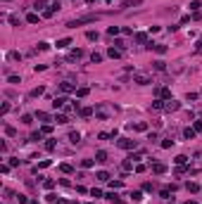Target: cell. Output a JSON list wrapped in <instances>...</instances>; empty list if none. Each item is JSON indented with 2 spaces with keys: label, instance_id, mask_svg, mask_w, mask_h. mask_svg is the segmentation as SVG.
Here are the masks:
<instances>
[{
  "label": "cell",
  "instance_id": "obj_1",
  "mask_svg": "<svg viewBox=\"0 0 202 204\" xmlns=\"http://www.w3.org/2000/svg\"><path fill=\"white\" fill-rule=\"evenodd\" d=\"M100 19V14H83V17H76V19H71L67 26H83V24H93Z\"/></svg>",
  "mask_w": 202,
  "mask_h": 204
},
{
  "label": "cell",
  "instance_id": "obj_2",
  "mask_svg": "<svg viewBox=\"0 0 202 204\" xmlns=\"http://www.w3.org/2000/svg\"><path fill=\"white\" fill-rule=\"evenodd\" d=\"M117 145L121 147V150H133V147H136V140H131V138H121Z\"/></svg>",
  "mask_w": 202,
  "mask_h": 204
},
{
  "label": "cell",
  "instance_id": "obj_3",
  "mask_svg": "<svg viewBox=\"0 0 202 204\" xmlns=\"http://www.w3.org/2000/svg\"><path fill=\"white\" fill-rule=\"evenodd\" d=\"M133 81H136L138 86H148V83H150V76H145V74H136Z\"/></svg>",
  "mask_w": 202,
  "mask_h": 204
},
{
  "label": "cell",
  "instance_id": "obj_4",
  "mask_svg": "<svg viewBox=\"0 0 202 204\" xmlns=\"http://www.w3.org/2000/svg\"><path fill=\"white\" fill-rule=\"evenodd\" d=\"M178 107H181V104H178L176 100H167V104H164V109H167V112H176Z\"/></svg>",
  "mask_w": 202,
  "mask_h": 204
},
{
  "label": "cell",
  "instance_id": "obj_5",
  "mask_svg": "<svg viewBox=\"0 0 202 204\" xmlns=\"http://www.w3.org/2000/svg\"><path fill=\"white\" fill-rule=\"evenodd\" d=\"M64 102H67V97L60 95V97H55V100H52V107H55V109H60V107H64Z\"/></svg>",
  "mask_w": 202,
  "mask_h": 204
},
{
  "label": "cell",
  "instance_id": "obj_6",
  "mask_svg": "<svg viewBox=\"0 0 202 204\" xmlns=\"http://www.w3.org/2000/svg\"><path fill=\"white\" fill-rule=\"evenodd\" d=\"M150 48H152V50H155L157 55H164V52H167V45H162V43H152Z\"/></svg>",
  "mask_w": 202,
  "mask_h": 204
},
{
  "label": "cell",
  "instance_id": "obj_7",
  "mask_svg": "<svg viewBox=\"0 0 202 204\" xmlns=\"http://www.w3.org/2000/svg\"><path fill=\"white\" fill-rule=\"evenodd\" d=\"M167 171V166H164L162 161H157V164H152V173H164Z\"/></svg>",
  "mask_w": 202,
  "mask_h": 204
},
{
  "label": "cell",
  "instance_id": "obj_8",
  "mask_svg": "<svg viewBox=\"0 0 202 204\" xmlns=\"http://www.w3.org/2000/svg\"><path fill=\"white\" fill-rule=\"evenodd\" d=\"M95 161H98V164H105V161H107V152H105V150L95 152Z\"/></svg>",
  "mask_w": 202,
  "mask_h": 204
},
{
  "label": "cell",
  "instance_id": "obj_9",
  "mask_svg": "<svg viewBox=\"0 0 202 204\" xmlns=\"http://www.w3.org/2000/svg\"><path fill=\"white\" fill-rule=\"evenodd\" d=\"M60 90L62 93H76V88L71 86V83H60Z\"/></svg>",
  "mask_w": 202,
  "mask_h": 204
},
{
  "label": "cell",
  "instance_id": "obj_10",
  "mask_svg": "<svg viewBox=\"0 0 202 204\" xmlns=\"http://www.w3.org/2000/svg\"><path fill=\"white\" fill-rule=\"evenodd\" d=\"M107 55H109L112 60H117V57H121V50H119V48H109V50H107Z\"/></svg>",
  "mask_w": 202,
  "mask_h": 204
},
{
  "label": "cell",
  "instance_id": "obj_11",
  "mask_svg": "<svg viewBox=\"0 0 202 204\" xmlns=\"http://www.w3.org/2000/svg\"><path fill=\"white\" fill-rule=\"evenodd\" d=\"M105 197H107V199H109V202H114V204H124V202H121V199H119V195H114V192H107V195H105Z\"/></svg>",
  "mask_w": 202,
  "mask_h": 204
},
{
  "label": "cell",
  "instance_id": "obj_12",
  "mask_svg": "<svg viewBox=\"0 0 202 204\" xmlns=\"http://www.w3.org/2000/svg\"><path fill=\"white\" fill-rule=\"evenodd\" d=\"M81 55H83L81 50H71V52H69V57H67V60H69V62H74V60H79V57H81Z\"/></svg>",
  "mask_w": 202,
  "mask_h": 204
},
{
  "label": "cell",
  "instance_id": "obj_13",
  "mask_svg": "<svg viewBox=\"0 0 202 204\" xmlns=\"http://www.w3.org/2000/svg\"><path fill=\"white\" fill-rule=\"evenodd\" d=\"M95 178H98V180H102V183H107V180H109V173H107V171H98V173H95Z\"/></svg>",
  "mask_w": 202,
  "mask_h": 204
},
{
  "label": "cell",
  "instance_id": "obj_14",
  "mask_svg": "<svg viewBox=\"0 0 202 204\" xmlns=\"http://www.w3.org/2000/svg\"><path fill=\"white\" fill-rule=\"evenodd\" d=\"M95 114H98V119H107V109L105 107H95Z\"/></svg>",
  "mask_w": 202,
  "mask_h": 204
},
{
  "label": "cell",
  "instance_id": "obj_15",
  "mask_svg": "<svg viewBox=\"0 0 202 204\" xmlns=\"http://www.w3.org/2000/svg\"><path fill=\"white\" fill-rule=\"evenodd\" d=\"M79 140H81V133H76V131H71V133H69V142H74V145H76Z\"/></svg>",
  "mask_w": 202,
  "mask_h": 204
},
{
  "label": "cell",
  "instance_id": "obj_16",
  "mask_svg": "<svg viewBox=\"0 0 202 204\" xmlns=\"http://www.w3.org/2000/svg\"><path fill=\"white\" fill-rule=\"evenodd\" d=\"M57 7H60V3H55V5H50V7H48V10L43 12V14H45V17H52V14H55V10H57Z\"/></svg>",
  "mask_w": 202,
  "mask_h": 204
},
{
  "label": "cell",
  "instance_id": "obj_17",
  "mask_svg": "<svg viewBox=\"0 0 202 204\" xmlns=\"http://www.w3.org/2000/svg\"><path fill=\"white\" fill-rule=\"evenodd\" d=\"M38 19H41V17L36 14V12H31V14L26 17V22H29V24H38Z\"/></svg>",
  "mask_w": 202,
  "mask_h": 204
},
{
  "label": "cell",
  "instance_id": "obj_18",
  "mask_svg": "<svg viewBox=\"0 0 202 204\" xmlns=\"http://www.w3.org/2000/svg\"><path fill=\"white\" fill-rule=\"evenodd\" d=\"M71 45V38H62V41H57V48H69Z\"/></svg>",
  "mask_w": 202,
  "mask_h": 204
},
{
  "label": "cell",
  "instance_id": "obj_19",
  "mask_svg": "<svg viewBox=\"0 0 202 204\" xmlns=\"http://www.w3.org/2000/svg\"><path fill=\"white\" fill-rule=\"evenodd\" d=\"M60 169H62L64 173H74V166H71V164H62V166H60Z\"/></svg>",
  "mask_w": 202,
  "mask_h": 204
},
{
  "label": "cell",
  "instance_id": "obj_20",
  "mask_svg": "<svg viewBox=\"0 0 202 204\" xmlns=\"http://www.w3.org/2000/svg\"><path fill=\"white\" fill-rule=\"evenodd\" d=\"M183 135H186L188 140H193V138H195V131H193V128H186V131H183Z\"/></svg>",
  "mask_w": 202,
  "mask_h": 204
},
{
  "label": "cell",
  "instance_id": "obj_21",
  "mask_svg": "<svg viewBox=\"0 0 202 204\" xmlns=\"http://www.w3.org/2000/svg\"><path fill=\"white\" fill-rule=\"evenodd\" d=\"M17 202H19V204H29V202H31V199H29V197H26V195H17Z\"/></svg>",
  "mask_w": 202,
  "mask_h": 204
},
{
  "label": "cell",
  "instance_id": "obj_22",
  "mask_svg": "<svg viewBox=\"0 0 202 204\" xmlns=\"http://www.w3.org/2000/svg\"><path fill=\"white\" fill-rule=\"evenodd\" d=\"M155 69H157V71H164V69H167V64H164L162 60H157V62H155Z\"/></svg>",
  "mask_w": 202,
  "mask_h": 204
},
{
  "label": "cell",
  "instance_id": "obj_23",
  "mask_svg": "<svg viewBox=\"0 0 202 204\" xmlns=\"http://www.w3.org/2000/svg\"><path fill=\"white\" fill-rule=\"evenodd\" d=\"M86 95H88V88H79L76 90V97H86Z\"/></svg>",
  "mask_w": 202,
  "mask_h": 204
},
{
  "label": "cell",
  "instance_id": "obj_24",
  "mask_svg": "<svg viewBox=\"0 0 202 204\" xmlns=\"http://www.w3.org/2000/svg\"><path fill=\"white\" fill-rule=\"evenodd\" d=\"M55 121H57V123H67V121H69V119H67V116H64V114H57V116H55Z\"/></svg>",
  "mask_w": 202,
  "mask_h": 204
},
{
  "label": "cell",
  "instance_id": "obj_25",
  "mask_svg": "<svg viewBox=\"0 0 202 204\" xmlns=\"http://www.w3.org/2000/svg\"><path fill=\"white\" fill-rule=\"evenodd\" d=\"M86 38H88V41H98V33H95V31H88Z\"/></svg>",
  "mask_w": 202,
  "mask_h": 204
},
{
  "label": "cell",
  "instance_id": "obj_26",
  "mask_svg": "<svg viewBox=\"0 0 202 204\" xmlns=\"http://www.w3.org/2000/svg\"><path fill=\"white\" fill-rule=\"evenodd\" d=\"M38 95H43V88H33L31 90V97H38Z\"/></svg>",
  "mask_w": 202,
  "mask_h": 204
},
{
  "label": "cell",
  "instance_id": "obj_27",
  "mask_svg": "<svg viewBox=\"0 0 202 204\" xmlns=\"http://www.w3.org/2000/svg\"><path fill=\"white\" fill-rule=\"evenodd\" d=\"M93 112H95V109H90V107H86V109H81V116H90Z\"/></svg>",
  "mask_w": 202,
  "mask_h": 204
},
{
  "label": "cell",
  "instance_id": "obj_28",
  "mask_svg": "<svg viewBox=\"0 0 202 204\" xmlns=\"http://www.w3.org/2000/svg\"><path fill=\"white\" fill-rule=\"evenodd\" d=\"M33 7H36V10H43V7H45V0H36Z\"/></svg>",
  "mask_w": 202,
  "mask_h": 204
},
{
  "label": "cell",
  "instance_id": "obj_29",
  "mask_svg": "<svg viewBox=\"0 0 202 204\" xmlns=\"http://www.w3.org/2000/svg\"><path fill=\"white\" fill-rule=\"evenodd\" d=\"M131 197H133V202H140V199H143V192L136 190V192H131Z\"/></svg>",
  "mask_w": 202,
  "mask_h": 204
},
{
  "label": "cell",
  "instance_id": "obj_30",
  "mask_svg": "<svg viewBox=\"0 0 202 204\" xmlns=\"http://www.w3.org/2000/svg\"><path fill=\"white\" fill-rule=\"evenodd\" d=\"M188 190H190V192H197L200 185H197V183H188Z\"/></svg>",
  "mask_w": 202,
  "mask_h": 204
},
{
  "label": "cell",
  "instance_id": "obj_31",
  "mask_svg": "<svg viewBox=\"0 0 202 204\" xmlns=\"http://www.w3.org/2000/svg\"><path fill=\"white\" fill-rule=\"evenodd\" d=\"M186 161H188L186 154H178V157H176V164H186Z\"/></svg>",
  "mask_w": 202,
  "mask_h": 204
},
{
  "label": "cell",
  "instance_id": "obj_32",
  "mask_svg": "<svg viewBox=\"0 0 202 204\" xmlns=\"http://www.w3.org/2000/svg\"><path fill=\"white\" fill-rule=\"evenodd\" d=\"M200 7H202L200 0H193V3H190V10H200Z\"/></svg>",
  "mask_w": 202,
  "mask_h": 204
},
{
  "label": "cell",
  "instance_id": "obj_33",
  "mask_svg": "<svg viewBox=\"0 0 202 204\" xmlns=\"http://www.w3.org/2000/svg\"><path fill=\"white\" fill-rule=\"evenodd\" d=\"M152 107H155V109H164V102H162V100H155Z\"/></svg>",
  "mask_w": 202,
  "mask_h": 204
},
{
  "label": "cell",
  "instance_id": "obj_34",
  "mask_svg": "<svg viewBox=\"0 0 202 204\" xmlns=\"http://www.w3.org/2000/svg\"><path fill=\"white\" fill-rule=\"evenodd\" d=\"M145 38H148L145 33H138V36H136V43H145Z\"/></svg>",
  "mask_w": 202,
  "mask_h": 204
},
{
  "label": "cell",
  "instance_id": "obj_35",
  "mask_svg": "<svg viewBox=\"0 0 202 204\" xmlns=\"http://www.w3.org/2000/svg\"><path fill=\"white\" fill-rule=\"evenodd\" d=\"M145 128H148V123H145V121H140V123H136V131H145Z\"/></svg>",
  "mask_w": 202,
  "mask_h": 204
},
{
  "label": "cell",
  "instance_id": "obj_36",
  "mask_svg": "<svg viewBox=\"0 0 202 204\" xmlns=\"http://www.w3.org/2000/svg\"><path fill=\"white\" fill-rule=\"evenodd\" d=\"M107 33H109V36H117V33H119V29H117V26H109V29H107Z\"/></svg>",
  "mask_w": 202,
  "mask_h": 204
},
{
  "label": "cell",
  "instance_id": "obj_37",
  "mask_svg": "<svg viewBox=\"0 0 202 204\" xmlns=\"http://www.w3.org/2000/svg\"><path fill=\"white\" fill-rule=\"evenodd\" d=\"M36 119H41V121H48V114H45V112H38V114H36Z\"/></svg>",
  "mask_w": 202,
  "mask_h": 204
},
{
  "label": "cell",
  "instance_id": "obj_38",
  "mask_svg": "<svg viewBox=\"0 0 202 204\" xmlns=\"http://www.w3.org/2000/svg\"><path fill=\"white\" fill-rule=\"evenodd\" d=\"M133 169V164H131V159H128V161H124V171H131Z\"/></svg>",
  "mask_w": 202,
  "mask_h": 204
},
{
  "label": "cell",
  "instance_id": "obj_39",
  "mask_svg": "<svg viewBox=\"0 0 202 204\" xmlns=\"http://www.w3.org/2000/svg\"><path fill=\"white\" fill-rule=\"evenodd\" d=\"M93 62H102V55H98V52H93V57H90Z\"/></svg>",
  "mask_w": 202,
  "mask_h": 204
},
{
  "label": "cell",
  "instance_id": "obj_40",
  "mask_svg": "<svg viewBox=\"0 0 202 204\" xmlns=\"http://www.w3.org/2000/svg\"><path fill=\"white\" fill-rule=\"evenodd\" d=\"M81 164H83V166H86V169H90V166H93V159H83V161H81Z\"/></svg>",
  "mask_w": 202,
  "mask_h": 204
},
{
  "label": "cell",
  "instance_id": "obj_41",
  "mask_svg": "<svg viewBox=\"0 0 202 204\" xmlns=\"http://www.w3.org/2000/svg\"><path fill=\"white\" fill-rule=\"evenodd\" d=\"M52 185H55L52 180H43V188H45V190H50V188H52Z\"/></svg>",
  "mask_w": 202,
  "mask_h": 204
},
{
  "label": "cell",
  "instance_id": "obj_42",
  "mask_svg": "<svg viewBox=\"0 0 202 204\" xmlns=\"http://www.w3.org/2000/svg\"><path fill=\"white\" fill-rule=\"evenodd\" d=\"M57 204H69V202L67 199H57Z\"/></svg>",
  "mask_w": 202,
  "mask_h": 204
},
{
  "label": "cell",
  "instance_id": "obj_43",
  "mask_svg": "<svg viewBox=\"0 0 202 204\" xmlns=\"http://www.w3.org/2000/svg\"><path fill=\"white\" fill-rule=\"evenodd\" d=\"M86 3H95V0H86Z\"/></svg>",
  "mask_w": 202,
  "mask_h": 204
},
{
  "label": "cell",
  "instance_id": "obj_44",
  "mask_svg": "<svg viewBox=\"0 0 202 204\" xmlns=\"http://www.w3.org/2000/svg\"><path fill=\"white\" fill-rule=\"evenodd\" d=\"M29 204H38V202H29Z\"/></svg>",
  "mask_w": 202,
  "mask_h": 204
},
{
  "label": "cell",
  "instance_id": "obj_45",
  "mask_svg": "<svg viewBox=\"0 0 202 204\" xmlns=\"http://www.w3.org/2000/svg\"><path fill=\"white\" fill-rule=\"evenodd\" d=\"M69 204H79V202H69Z\"/></svg>",
  "mask_w": 202,
  "mask_h": 204
}]
</instances>
